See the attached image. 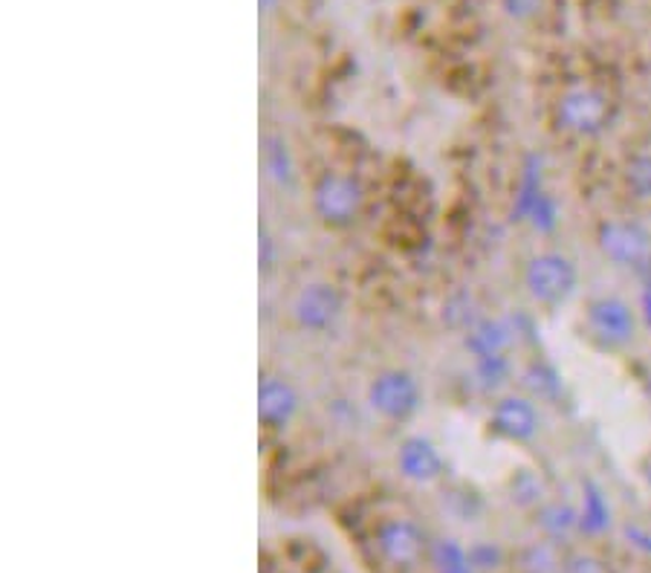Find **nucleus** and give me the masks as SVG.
Wrapping results in <instances>:
<instances>
[{"mask_svg":"<svg viewBox=\"0 0 651 573\" xmlns=\"http://www.w3.org/2000/svg\"><path fill=\"white\" fill-rule=\"evenodd\" d=\"M611 119H614L611 99L591 84H577L562 93L557 104L559 128L573 137H600L605 128H611Z\"/></svg>","mask_w":651,"mask_h":573,"instance_id":"nucleus-1","label":"nucleus"},{"mask_svg":"<svg viewBox=\"0 0 651 573\" xmlns=\"http://www.w3.org/2000/svg\"><path fill=\"white\" fill-rule=\"evenodd\" d=\"M577 281L579 275L573 261L559 255V252H542V255L530 258L528 267H524V286L544 308H557V304L568 302L577 290Z\"/></svg>","mask_w":651,"mask_h":573,"instance_id":"nucleus-2","label":"nucleus"},{"mask_svg":"<svg viewBox=\"0 0 651 573\" xmlns=\"http://www.w3.org/2000/svg\"><path fill=\"white\" fill-rule=\"evenodd\" d=\"M362 185L348 174H324L313 189V209L328 227H351L362 212Z\"/></svg>","mask_w":651,"mask_h":573,"instance_id":"nucleus-3","label":"nucleus"},{"mask_svg":"<svg viewBox=\"0 0 651 573\" xmlns=\"http://www.w3.org/2000/svg\"><path fill=\"white\" fill-rule=\"evenodd\" d=\"M597 243L602 255L617 267L643 272L651 261V232L634 221H605L597 232Z\"/></svg>","mask_w":651,"mask_h":573,"instance_id":"nucleus-4","label":"nucleus"},{"mask_svg":"<svg viewBox=\"0 0 651 573\" xmlns=\"http://www.w3.org/2000/svg\"><path fill=\"white\" fill-rule=\"evenodd\" d=\"M585 322L591 336L605 342L608 348L629 345L637 333V316L629 304L617 295H600L591 299L585 308Z\"/></svg>","mask_w":651,"mask_h":573,"instance_id":"nucleus-5","label":"nucleus"},{"mask_svg":"<svg viewBox=\"0 0 651 573\" xmlns=\"http://www.w3.org/2000/svg\"><path fill=\"white\" fill-rule=\"evenodd\" d=\"M368 403L391 420H405L420 409V389L403 371H385L371 382Z\"/></svg>","mask_w":651,"mask_h":573,"instance_id":"nucleus-6","label":"nucleus"},{"mask_svg":"<svg viewBox=\"0 0 651 573\" xmlns=\"http://www.w3.org/2000/svg\"><path fill=\"white\" fill-rule=\"evenodd\" d=\"M293 313L304 331H328L342 313V299L330 284H308L296 295Z\"/></svg>","mask_w":651,"mask_h":573,"instance_id":"nucleus-7","label":"nucleus"},{"mask_svg":"<svg viewBox=\"0 0 651 573\" xmlns=\"http://www.w3.org/2000/svg\"><path fill=\"white\" fill-rule=\"evenodd\" d=\"M490 426L498 438L510 443H528L539 432V414L528 398H504L492 409Z\"/></svg>","mask_w":651,"mask_h":573,"instance_id":"nucleus-8","label":"nucleus"},{"mask_svg":"<svg viewBox=\"0 0 651 573\" xmlns=\"http://www.w3.org/2000/svg\"><path fill=\"white\" fill-rule=\"evenodd\" d=\"M377 547L391 565L411 567L418 565L420 553H423V536L411 522L394 519V522H385L377 530Z\"/></svg>","mask_w":651,"mask_h":573,"instance_id":"nucleus-9","label":"nucleus"},{"mask_svg":"<svg viewBox=\"0 0 651 573\" xmlns=\"http://www.w3.org/2000/svg\"><path fill=\"white\" fill-rule=\"evenodd\" d=\"M296 391L279 376H264L261 389H258V412L267 426H284L287 420L296 412Z\"/></svg>","mask_w":651,"mask_h":573,"instance_id":"nucleus-10","label":"nucleus"},{"mask_svg":"<svg viewBox=\"0 0 651 573\" xmlns=\"http://www.w3.org/2000/svg\"><path fill=\"white\" fill-rule=\"evenodd\" d=\"M400 466H403L405 475L414 478V481H432V478L440 475V455L434 452L432 443L414 438V441L405 443L403 452H400Z\"/></svg>","mask_w":651,"mask_h":573,"instance_id":"nucleus-11","label":"nucleus"},{"mask_svg":"<svg viewBox=\"0 0 651 573\" xmlns=\"http://www.w3.org/2000/svg\"><path fill=\"white\" fill-rule=\"evenodd\" d=\"M564 565V559H559L553 544H533L530 551L521 556V571L524 573H559Z\"/></svg>","mask_w":651,"mask_h":573,"instance_id":"nucleus-12","label":"nucleus"},{"mask_svg":"<svg viewBox=\"0 0 651 573\" xmlns=\"http://www.w3.org/2000/svg\"><path fill=\"white\" fill-rule=\"evenodd\" d=\"M544 495V484L533 472H521L512 481V499H519L521 504H535V501H542Z\"/></svg>","mask_w":651,"mask_h":573,"instance_id":"nucleus-13","label":"nucleus"},{"mask_svg":"<svg viewBox=\"0 0 651 573\" xmlns=\"http://www.w3.org/2000/svg\"><path fill=\"white\" fill-rule=\"evenodd\" d=\"M629 183L637 198L651 200V157H637L629 165Z\"/></svg>","mask_w":651,"mask_h":573,"instance_id":"nucleus-14","label":"nucleus"},{"mask_svg":"<svg viewBox=\"0 0 651 573\" xmlns=\"http://www.w3.org/2000/svg\"><path fill=\"white\" fill-rule=\"evenodd\" d=\"M559 573H611L608 565L600 556L593 553H573V556L564 559V565Z\"/></svg>","mask_w":651,"mask_h":573,"instance_id":"nucleus-15","label":"nucleus"},{"mask_svg":"<svg viewBox=\"0 0 651 573\" xmlns=\"http://www.w3.org/2000/svg\"><path fill=\"white\" fill-rule=\"evenodd\" d=\"M542 524L550 530V533H557L559 536V533H564V530L577 524V515H573L571 507H550L544 510Z\"/></svg>","mask_w":651,"mask_h":573,"instance_id":"nucleus-16","label":"nucleus"},{"mask_svg":"<svg viewBox=\"0 0 651 573\" xmlns=\"http://www.w3.org/2000/svg\"><path fill=\"white\" fill-rule=\"evenodd\" d=\"M440 571L443 573H469L467 559H463V553L458 551V547H452V544H443V547H440Z\"/></svg>","mask_w":651,"mask_h":573,"instance_id":"nucleus-17","label":"nucleus"},{"mask_svg":"<svg viewBox=\"0 0 651 573\" xmlns=\"http://www.w3.org/2000/svg\"><path fill=\"white\" fill-rule=\"evenodd\" d=\"M535 7H539V0H510V12L515 16H528Z\"/></svg>","mask_w":651,"mask_h":573,"instance_id":"nucleus-18","label":"nucleus"}]
</instances>
